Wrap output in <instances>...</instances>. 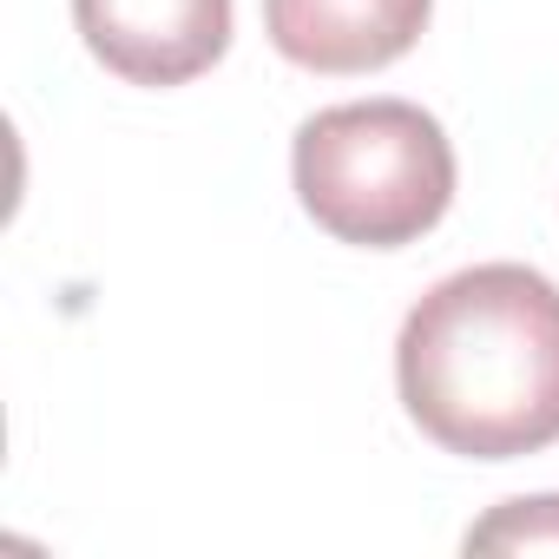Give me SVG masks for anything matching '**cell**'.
I'll return each instance as SVG.
<instances>
[{
	"label": "cell",
	"mask_w": 559,
	"mask_h": 559,
	"mask_svg": "<svg viewBox=\"0 0 559 559\" xmlns=\"http://www.w3.org/2000/svg\"><path fill=\"white\" fill-rule=\"evenodd\" d=\"M402 408L467 461H520L559 441V284L526 263L454 270L395 343Z\"/></svg>",
	"instance_id": "cell-1"
},
{
	"label": "cell",
	"mask_w": 559,
	"mask_h": 559,
	"mask_svg": "<svg viewBox=\"0 0 559 559\" xmlns=\"http://www.w3.org/2000/svg\"><path fill=\"white\" fill-rule=\"evenodd\" d=\"M290 171L304 211L362 250H402L454 204V145L415 99H356L304 119Z\"/></svg>",
	"instance_id": "cell-2"
},
{
	"label": "cell",
	"mask_w": 559,
	"mask_h": 559,
	"mask_svg": "<svg viewBox=\"0 0 559 559\" xmlns=\"http://www.w3.org/2000/svg\"><path fill=\"white\" fill-rule=\"evenodd\" d=\"M93 60L132 86H185L230 47V0H73Z\"/></svg>",
	"instance_id": "cell-3"
},
{
	"label": "cell",
	"mask_w": 559,
	"mask_h": 559,
	"mask_svg": "<svg viewBox=\"0 0 559 559\" xmlns=\"http://www.w3.org/2000/svg\"><path fill=\"white\" fill-rule=\"evenodd\" d=\"M435 0H263V34L304 73H376L402 60Z\"/></svg>",
	"instance_id": "cell-4"
},
{
	"label": "cell",
	"mask_w": 559,
	"mask_h": 559,
	"mask_svg": "<svg viewBox=\"0 0 559 559\" xmlns=\"http://www.w3.org/2000/svg\"><path fill=\"white\" fill-rule=\"evenodd\" d=\"M467 552H559V493L507 500L467 526Z\"/></svg>",
	"instance_id": "cell-5"
}]
</instances>
